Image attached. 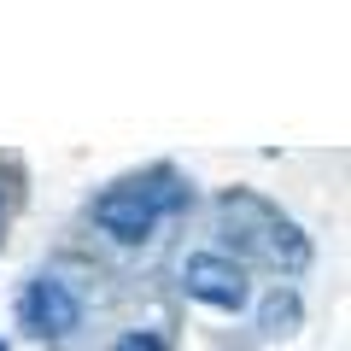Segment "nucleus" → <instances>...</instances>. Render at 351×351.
<instances>
[{
    "label": "nucleus",
    "instance_id": "f257e3e1",
    "mask_svg": "<svg viewBox=\"0 0 351 351\" xmlns=\"http://www.w3.org/2000/svg\"><path fill=\"white\" fill-rule=\"evenodd\" d=\"M182 287L199 304H211V311H246V299H252L246 269H240L234 258H223V252H193V258L182 263Z\"/></svg>",
    "mask_w": 351,
    "mask_h": 351
},
{
    "label": "nucleus",
    "instance_id": "f03ea898",
    "mask_svg": "<svg viewBox=\"0 0 351 351\" xmlns=\"http://www.w3.org/2000/svg\"><path fill=\"white\" fill-rule=\"evenodd\" d=\"M94 223H100L106 234H117V240H147L152 223H158V199H152V188H141V182H123V188H112V193L94 199Z\"/></svg>",
    "mask_w": 351,
    "mask_h": 351
},
{
    "label": "nucleus",
    "instance_id": "7ed1b4c3",
    "mask_svg": "<svg viewBox=\"0 0 351 351\" xmlns=\"http://www.w3.org/2000/svg\"><path fill=\"white\" fill-rule=\"evenodd\" d=\"M24 322L36 328V334L59 339V334H71V328L82 322V299H76L64 281L41 276V281H29V293H24Z\"/></svg>",
    "mask_w": 351,
    "mask_h": 351
},
{
    "label": "nucleus",
    "instance_id": "20e7f679",
    "mask_svg": "<svg viewBox=\"0 0 351 351\" xmlns=\"http://www.w3.org/2000/svg\"><path fill=\"white\" fill-rule=\"evenodd\" d=\"M263 234H269V240H263V246H269V258H276L287 276H299L304 263H311V240H304L287 217H269V223H263Z\"/></svg>",
    "mask_w": 351,
    "mask_h": 351
},
{
    "label": "nucleus",
    "instance_id": "39448f33",
    "mask_svg": "<svg viewBox=\"0 0 351 351\" xmlns=\"http://www.w3.org/2000/svg\"><path fill=\"white\" fill-rule=\"evenodd\" d=\"M293 322H299V293H269V304H263V328H269V334H287Z\"/></svg>",
    "mask_w": 351,
    "mask_h": 351
},
{
    "label": "nucleus",
    "instance_id": "423d86ee",
    "mask_svg": "<svg viewBox=\"0 0 351 351\" xmlns=\"http://www.w3.org/2000/svg\"><path fill=\"white\" fill-rule=\"evenodd\" d=\"M112 351H164V339L158 334H123Z\"/></svg>",
    "mask_w": 351,
    "mask_h": 351
},
{
    "label": "nucleus",
    "instance_id": "0eeeda50",
    "mask_svg": "<svg viewBox=\"0 0 351 351\" xmlns=\"http://www.w3.org/2000/svg\"><path fill=\"white\" fill-rule=\"evenodd\" d=\"M0 351H6V339H0Z\"/></svg>",
    "mask_w": 351,
    "mask_h": 351
}]
</instances>
